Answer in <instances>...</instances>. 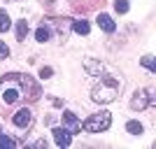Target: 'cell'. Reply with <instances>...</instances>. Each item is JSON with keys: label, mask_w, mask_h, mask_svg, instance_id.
<instances>
[{"label": "cell", "mask_w": 156, "mask_h": 149, "mask_svg": "<svg viewBox=\"0 0 156 149\" xmlns=\"http://www.w3.org/2000/svg\"><path fill=\"white\" fill-rule=\"evenodd\" d=\"M9 26H12L9 14H7L5 9H0V33H7V30H9Z\"/></svg>", "instance_id": "8fae6325"}, {"label": "cell", "mask_w": 156, "mask_h": 149, "mask_svg": "<svg viewBox=\"0 0 156 149\" xmlns=\"http://www.w3.org/2000/svg\"><path fill=\"white\" fill-rule=\"evenodd\" d=\"M12 121H14V126H19V128H28L30 121H33V112L28 110V107H21V110L12 117Z\"/></svg>", "instance_id": "5b68a950"}, {"label": "cell", "mask_w": 156, "mask_h": 149, "mask_svg": "<svg viewBox=\"0 0 156 149\" xmlns=\"http://www.w3.org/2000/svg\"><path fill=\"white\" fill-rule=\"evenodd\" d=\"M14 147H16V142H14L12 137L0 135V149H14Z\"/></svg>", "instance_id": "2e32d148"}, {"label": "cell", "mask_w": 156, "mask_h": 149, "mask_svg": "<svg viewBox=\"0 0 156 149\" xmlns=\"http://www.w3.org/2000/svg\"><path fill=\"white\" fill-rule=\"evenodd\" d=\"M98 26L103 28L105 33H114V21H112V16H107V14H98Z\"/></svg>", "instance_id": "9c48e42d"}, {"label": "cell", "mask_w": 156, "mask_h": 149, "mask_svg": "<svg viewBox=\"0 0 156 149\" xmlns=\"http://www.w3.org/2000/svg\"><path fill=\"white\" fill-rule=\"evenodd\" d=\"M84 65H86V70H89V75H100V72H103V65L98 63V61H93V59H86Z\"/></svg>", "instance_id": "30bf717a"}, {"label": "cell", "mask_w": 156, "mask_h": 149, "mask_svg": "<svg viewBox=\"0 0 156 149\" xmlns=\"http://www.w3.org/2000/svg\"><path fill=\"white\" fill-rule=\"evenodd\" d=\"M72 133H68L65 128H54V140H56V144L58 147H68V144L72 142Z\"/></svg>", "instance_id": "ba28073f"}, {"label": "cell", "mask_w": 156, "mask_h": 149, "mask_svg": "<svg viewBox=\"0 0 156 149\" xmlns=\"http://www.w3.org/2000/svg\"><path fill=\"white\" fill-rule=\"evenodd\" d=\"M21 93H23L28 100H37L40 98V86L35 84L28 75H21Z\"/></svg>", "instance_id": "277c9868"}, {"label": "cell", "mask_w": 156, "mask_h": 149, "mask_svg": "<svg viewBox=\"0 0 156 149\" xmlns=\"http://www.w3.org/2000/svg\"><path fill=\"white\" fill-rule=\"evenodd\" d=\"M7 56H9V47L5 42H0V59H7Z\"/></svg>", "instance_id": "d6986e66"}, {"label": "cell", "mask_w": 156, "mask_h": 149, "mask_svg": "<svg viewBox=\"0 0 156 149\" xmlns=\"http://www.w3.org/2000/svg\"><path fill=\"white\" fill-rule=\"evenodd\" d=\"M149 93H147V91H137L135 96H133V103H130V107H133V110H144V107H147V105H149Z\"/></svg>", "instance_id": "52a82bcc"}, {"label": "cell", "mask_w": 156, "mask_h": 149, "mask_svg": "<svg viewBox=\"0 0 156 149\" xmlns=\"http://www.w3.org/2000/svg\"><path fill=\"white\" fill-rule=\"evenodd\" d=\"M63 128L68 133H79L82 130V121H79L72 112H63Z\"/></svg>", "instance_id": "8992f818"}, {"label": "cell", "mask_w": 156, "mask_h": 149, "mask_svg": "<svg viewBox=\"0 0 156 149\" xmlns=\"http://www.w3.org/2000/svg\"><path fill=\"white\" fill-rule=\"evenodd\" d=\"M0 98L7 105H14L16 100L23 98V93H21V75H5L0 79Z\"/></svg>", "instance_id": "7a4b0ae2"}, {"label": "cell", "mask_w": 156, "mask_h": 149, "mask_svg": "<svg viewBox=\"0 0 156 149\" xmlns=\"http://www.w3.org/2000/svg\"><path fill=\"white\" fill-rule=\"evenodd\" d=\"M142 65L147 68V70H151V72L156 70V65H154V59H151V56H144V59H142Z\"/></svg>", "instance_id": "ac0fdd59"}, {"label": "cell", "mask_w": 156, "mask_h": 149, "mask_svg": "<svg viewBox=\"0 0 156 149\" xmlns=\"http://www.w3.org/2000/svg\"><path fill=\"white\" fill-rule=\"evenodd\" d=\"M26 35H28V21H26V19H21L19 23H16V37L23 42V40H26Z\"/></svg>", "instance_id": "4fadbf2b"}, {"label": "cell", "mask_w": 156, "mask_h": 149, "mask_svg": "<svg viewBox=\"0 0 156 149\" xmlns=\"http://www.w3.org/2000/svg\"><path fill=\"white\" fill-rule=\"evenodd\" d=\"M114 9L119 14H126L128 12V0H114Z\"/></svg>", "instance_id": "e0dca14e"}, {"label": "cell", "mask_w": 156, "mask_h": 149, "mask_svg": "<svg viewBox=\"0 0 156 149\" xmlns=\"http://www.w3.org/2000/svg\"><path fill=\"white\" fill-rule=\"evenodd\" d=\"M35 40H37V42H47V40H49V28L40 26L37 33H35Z\"/></svg>", "instance_id": "9a60e30c"}, {"label": "cell", "mask_w": 156, "mask_h": 149, "mask_svg": "<svg viewBox=\"0 0 156 149\" xmlns=\"http://www.w3.org/2000/svg\"><path fill=\"white\" fill-rule=\"evenodd\" d=\"M110 123H112L110 112H96V114H91V117L82 123V128L89 130V133H103V130L110 128Z\"/></svg>", "instance_id": "3957f363"}, {"label": "cell", "mask_w": 156, "mask_h": 149, "mask_svg": "<svg viewBox=\"0 0 156 149\" xmlns=\"http://www.w3.org/2000/svg\"><path fill=\"white\" fill-rule=\"evenodd\" d=\"M119 91H121V82H119L117 77H112V75H105V77H100V82L93 86L91 98L96 103L105 105V103H112V100L119 96Z\"/></svg>", "instance_id": "6da1fadb"}, {"label": "cell", "mask_w": 156, "mask_h": 149, "mask_svg": "<svg viewBox=\"0 0 156 149\" xmlns=\"http://www.w3.org/2000/svg\"><path fill=\"white\" fill-rule=\"evenodd\" d=\"M126 130H128L130 135H140V133H142V123L140 121H128L126 123Z\"/></svg>", "instance_id": "5bb4252c"}, {"label": "cell", "mask_w": 156, "mask_h": 149, "mask_svg": "<svg viewBox=\"0 0 156 149\" xmlns=\"http://www.w3.org/2000/svg\"><path fill=\"white\" fill-rule=\"evenodd\" d=\"M72 28H75V33H79V35H89V30H91V26H89V21H75L72 23Z\"/></svg>", "instance_id": "7c38bea8"}, {"label": "cell", "mask_w": 156, "mask_h": 149, "mask_svg": "<svg viewBox=\"0 0 156 149\" xmlns=\"http://www.w3.org/2000/svg\"><path fill=\"white\" fill-rule=\"evenodd\" d=\"M51 68H42V70H40V77H42V79H49V77H51Z\"/></svg>", "instance_id": "ffe728a7"}]
</instances>
